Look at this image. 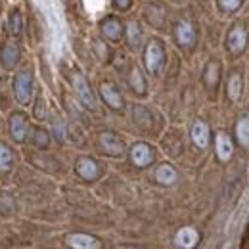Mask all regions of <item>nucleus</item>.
<instances>
[{"label": "nucleus", "instance_id": "obj_1", "mask_svg": "<svg viewBox=\"0 0 249 249\" xmlns=\"http://www.w3.org/2000/svg\"><path fill=\"white\" fill-rule=\"evenodd\" d=\"M144 63H146V69L152 73V75H157L165 63V46L157 40V38H152L148 44H146V52H144Z\"/></svg>", "mask_w": 249, "mask_h": 249}, {"label": "nucleus", "instance_id": "obj_2", "mask_svg": "<svg viewBox=\"0 0 249 249\" xmlns=\"http://www.w3.org/2000/svg\"><path fill=\"white\" fill-rule=\"evenodd\" d=\"M14 94L18 98L19 104H27L31 100V94H33V75L31 71L23 69L16 75L14 79Z\"/></svg>", "mask_w": 249, "mask_h": 249}, {"label": "nucleus", "instance_id": "obj_3", "mask_svg": "<svg viewBox=\"0 0 249 249\" xmlns=\"http://www.w3.org/2000/svg\"><path fill=\"white\" fill-rule=\"evenodd\" d=\"M73 89H75V94L79 96V100H81V104L85 107L96 109V98H94L92 90H90V85L85 79V75H81V73L73 75Z\"/></svg>", "mask_w": 249, "mask_h": 249}, {"label": "nucleus", "instance_id": "obj_4", "mask_svg": "<svg viewBox=\"0 0 249 249\" xmlns=\"http://www.w3.org/2000/svg\"><path fill=\"white\" fill-rule=\"evenodd\" d=\"M246 46H248V29L238 23L226 35V48L232 54H240L242 50H246Z\"/></svg>", "mask_w": 249, "mask_h": 249}, {"label": "nucleus", "instance_id": "obj_5", "mask_svg": "<svg viewBox=\"0 0 249 249\" xmlns=\"http://www.w3.org/2000/svg\"><path fill=\"white\" fill-rule=\"evenodd\" d=\"M100 29H102V35H104L107 40H111V42L121 40V36H123V33H124L123 23H121L117 18H113V16L106 18V19L100 23Z\"/></svg>", "mask_w": 249, "mask_h": 249}, {"label": "nucleus", "instance_id": "obj_6", "mask_svg": "<svg viewBox=\"0 0 249 249\" xmlns=\"http://www.w3.org/2000/svg\"><path fill=\"white\" fill-rule=\"evenodd\" d=\"M100 146L107 156H121L124 152V146L121 138L113 132H102L100 134Z\"/></svg>", "mask_w": 249, "mask_h": 249}, {"label": "nucleus", "instance_id": "obj_7", "mask_svg": "<svg viewBox=\"0 0 249 249\" xmlns=\"http://www.w3.org/2000/svg\"><path fill=\"white\" fill-rule=\"evenodd\" d=\"M130 161L136 165V167H148L152 161H154V152L148 144L144 142H138L132 146L130 150Z\"/></svg>", "mask_w": 249, "mask_h": 249}, {"label": "nucleus", "instance_id": "obj_8", "mask_svg": "<svg viewBox=\"0 0 249 249\" xmlns=\"http://www.w3.org/2000/svg\"><path fill=\"white\" fill-rule=\"evenodd\" d=\"M175 36H177V42H178L182 48H190V46H194L197 33H196V27H194L190 21H180V23L175 27Z\"/></svg>", "mask_w": 249, "mask_h": 249}, {"label": "nucleus", "instance_id": "obj_9", "mask_svg": "<svg viewBox=\"0 0 249 249\" xmlns=\"http://www.w3.org/2000/svg\"><path fill=\"white\" fill-rule=\"evenodd\" d=\"M75 171L85 180H96L100 177V167H98V163L94 161L92 157H81L77 161V165H75Z\"/></svg>", "mask_w": 249, "mask_h": 249}, {"label": "nucleus", "instance_id": "obj_10", "mask_svg": "<svg viewBox=\"0 0 249 249\" xmlns=\"http://www.w3.org/2000/svg\"><path fill=\"white\" fill-rule=\"evenodd\" d=\"M27 130H29V124L23 113H14L10 117V134L16 142H23L27 138Z\"/></svg>", "mask_w": 249, "mask_h": 249}, {"label": "nucleus", "instance_id": "obj_11", "mask_svg": "<svg viewBox=\"0 0 249 249\" xmlns=\"http://www.w3.org/2000/svg\"><path fill=\"white\" fill-rule=\"evenodd\" d=\"M100 94L104 98V102L111 107V109H123L124 102H123V96L119 94V90L111 85V83H104L100 87Z\"/></svg>", "mask_w": 249, "mask_h": 249}, {"label": "nucleus", "instance_id": "obj_12", "mask_svg": "<svg viewBox=\"0 0 249 249\" xmlns=\"http://www.w3.org/2000/svg\"><path fill=\"white\" fill-rule=\"evenodd\" d=\"M67 246L73 249H98L100 242L89 234H71L67 236Z\"/></svg>", "mask_w": 249, "mask_h": 249}, {"label": "nucleus", "instance_id": "obj_13", "mask_svg": "<svg viewBox=\"0 0 249 249\" xmlns=\"http://www.w3.org/2000/svg\"><path fill=\"white\" fill-rule=\"evenodd\" d=\"M197 242H199V234H197L196 228H192V226H186V228L178 230V234H177V238H175V244L180 249L196 248Z\"/></svg>", "mask_w": 249, "mask_h": 249}, {"label": "nucleus", "instance_id": "obj_14", "mask_svg": "<svg viewBox=\"0 0 249 249\" xmlns=\"http://www.w3.org/2000/svg\"><path fill=\"white\" fill-rule=\"evenodd\" d=\"M19 62V48L12 42L4 44L0 48V63L6 67V69H14Z\"/></svg>", "mask_w": 249, "mask_h": 249}, {"label": "nucleus", "instance_id": "obj_15", "mask_svg": "<svg viewBox=\"0 0 249 249\" xmlns=\"http://www.w3.org/2000/svg\"><path fill=\"white\" fill-rule=\"evenodd\" d=\"M192 140L201 150H205L209 146V126L203 121H196L194 123V126H192Z\"/></svg>", "mask_w": 249, "mask_h": 249}, {"label": "nucleus", "instance_id": "obj_16", "mask_svg": "<svg viewBox=\"0 0 249 249\" xmlns=\"http://www.w3.org/2000/svg\"><path fill=\"white\" fill-rule=\"evenodd\" d=\"M215 144H217V156H218V159H220V161H228V159L232 157V152H234V148H232V140L228 138V134H224V132H218Z\"/></svg>", "mask_w": 249, "mask_h": 249}, {"label": "nucleus", "instance_id": "obj_17", "mask_svg": "<svg viewBox=\"0 0 249 249\" xmlns=\"http://www.w3.org/2000/svg\"><path fill=\"white\" fill-rule=\"evenodd\" d=\"M142 38H144L142 27H140L136 21H130V23L126 25V40H128V46H130V48H138V46L142 44Z\"/></svg>", "mask_w": 249, "mask_h": 249}, {"label": "nucleus", "instance_id": "obj_18", "mask_svg": "<svg viewBox=\"0 0 249 249\" xmlns=\"http://www.w3.org/2000/svg\"><path fill=\"white\" fill-rule=\"evenodd\" d=\"M156 180L165 184V186H171L177 180V171L171 165H161V167H157L156 171Z\"/></svg>", "mask_w": 249, "mask_h": 249}, {"label": "nucleus", "instance_id": "obj_19", "mask_svg": "<svg viewBox=\"0 0 249 249\" xmlns=\"http://www.w3.org/2000/svg\"><path fill=\"white\" fill-rule=\"evenodd\" d=\"M8 29L14 36H19L23 35V14L16 8L12 14H10V19H8Z\"/></svg>", "mask_w": 249, "mask_h": 249}, {"label": "nucleus", "instance_id": "obj_20", "mask_svg": "<svg viewBox=\"0 0 249 249\" xmlns=\"http://www.w3.org/2000/svg\"><path fill=\"white\" fill-rule=\"evenodd\" d=\"M128 83H130V89H132L136 94L146 92V81H144V77H142V73H140L138 67H132V73H130Z\"/></svg>", "mask_w": 249, "mask_h": 249}, {"label": "nucleus", "instance_id": "obj_21", "mask_svg": "<svg viewBox=\"0 0 249 249\" xmlns=\"http://www.w3.org/2000/svg\"><path fill=\"white\" fill-rule=\"evenodd\" d=\"M236 136H238V142L242 146H249V119L244 117L240 119L236 124Z\"/></svg>", "mask_w": 249, "mask_h": 249}, {"label": "nucleus", "instance_id": "obj_22", "mask_svg": "<svg viewBox=\"0 0 249 249\" xmlns=\"http://www.w3.org/2000/svg\"><path fill=\"white\" fill-rule=\"evenodd\" d=\"M12 165H14V154H12V150L8 146L0 144V171L6 173V171L12 169Z\"/></svg>", "mask_w": 249, "mask_h": 249}, {"label": "nucleus", "instance_id": "obj_23", "mask_svg": "<svg viewBox=\"0 0 249 249\" xmlns=\"http://www.w3.org/2000/svg\"><path fill=\"white\" fill-rule=\"evenodd\" d=\"M146 16H148V19L152 21V25L159 27V25L163 23L165 12H163V8H161V6H157V4H152V6H148V10H146Z\"/></svg>", "mask_w": 249, "mask_h": 249}, {"label": "nucleus", "instance_id": "obj_24", "mask_svg": "<svg viewBox=\"0 0 249 249\" xmlns=\"http://www.w3.org/2000/svg\"><path fill=\"white\" fill-rule=\"evenodd\" d=\"M240 92H242V77L238 73H234L230 77V83H228V96H230V100L236 102L240 98Z\"/></svg>", "mask_w": 249, "mask_h": 249}, {"label": "nucleus", "instance_id": "obj_25", "mask_svg": "<svg viewBox=\"0 0 249 249\" xmlns=\"http://www.w3.org/2000/svg\"><path fill=\"white\" fill-rule=\"evenodd\" d=\"M218 75H220V69H218L217 62H209L205 67V83L209 87H215L218 83Z\"/></svg>", "mask_w": 249, "mask_h": 249}, {"label": "nucleus", "instance_id": "obj_26", "mask_svg": "<svg viewBox=\"0 0 249 249\" xmlns=\"http://www.w3.org/2000/svg\"><path fill=\"white\" fill-rule=\"evenodd\" d=\"M217 4H218V8H220L222 12L232 14V12H238V10H240L242 0H217Z\"/></svg>", "mask_w": 249, "mask_h": 249}, {"label": "nucleus", "instance_id": "obj_27", "mask_svg": "<svg viewBox=\"0 0 249 249\" xmlns=\"http://www.w3.org/2000/svg\"><path fill=\"white\" fill-rule=\"evenodd\" d=\"M48 134L42 130V128H38V130H35V136H33V142L36 144V146H40V148H46L48 146Z\"/></svg>", "mask_w": 249, "mask_h": 249}, {"label": "nucleus", "instance_id": "obj_28", "mask_svg": "<svg viewBox=\"0 0 249 249\" xmlns=\"http://www.w3.org/2000/svg\"><path fill=\"white\" fill-rule=\"evenodd\" d=\"M113 4H115V8H117V10H121V12H126V10L130 8L132 0H113Z\"/></svg>", "mask_w": 249, "mask_h": 249}]
</instances>
